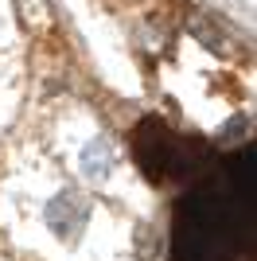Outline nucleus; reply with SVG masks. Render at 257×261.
<instances>
[{"mask_svg": "<svg viewBox=\"0 0 257 261\" xmlns=\"http://www.w3.org/2000/svg\"><path fill=\"white\" fill-rule=\"evenodd\" d=\"M106 211L94 199V191L74 179L43 175L32 179V199H28V226L47 242V250L63 253L66 261H86L106 246Z\"/></svg>", "mask_w": 257, "mask_h": 261, "instance_id": "nucleus-1", "label": "nucleus"}, {"mask_svg": "<svg viewBox=\"0 0 257 261\" xmlns=\"http://www.w3.org/2000/svg\"><path fill=\"white\" fill-rule=\"evenodd\" d=\"M70 168L82 179V187L101 195H128L133 199V175H128L125 152L117 137L101 125H86L82 133H70ZM140 191V187H137Z\"/></svg>", "mask_w": 257, "mask_h": 261, "instance_id": "nucleus-2", "label": "nucleus"}]
</instances>
